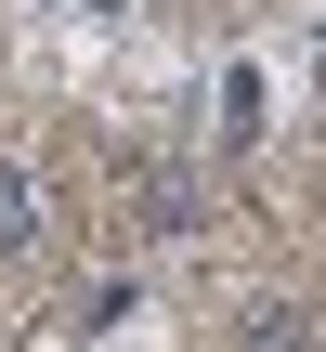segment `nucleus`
Wrapping results in <instances>:
<instances>
[{
  "mask_svg": "<svg viewBox=\"0 0 326 352\" xmlns=\"http://www.w3.org/2000/svg\"><path fill=\"white\" fill-rule=\"evenodd\" d=\"M248 352H326V327H314V314H287V300H274V314H248Z\"/></svg>",
  "mask_w": 326,
  "mask_h": 352,
  "instance_id": "2",
  "label": "nucleus"
},
{
  "mask_svg": "<svg viewBox=\"0 0 326 352\" xmlns=\"http://www.w3.org/2000/svg\"><path fill=\"white\" fill-rule=\"evenodd\" d=\"M39 235H52V196H39V183H26V170L0 157V261H26Z\"/></svg>",
  "mask_w": 326,
  "mask_h": 352,
  "instance_id": "1",
  "label": "nucleus"
},
{
  "mask_svg": "<svg viewBox=\"0 0 326 352\" xmlns=\"http://www.w3.org/2000/svg\"><path fill=\"white\" fill-rule=\"evenodd\" d=\"M144 222H157V235H183V222H196V183H183V170H157V183H144Z\"/></svg>",
  "mask_w": 326,
  "mask_h": 352,
  "instance_id": "3",
  "label": "nucleus"
}]
</instances>
